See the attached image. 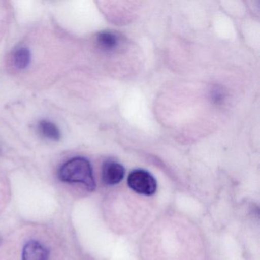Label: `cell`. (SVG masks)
<instances>
[{
    "label": "cell",
    "instance_id": "1",
    "mask_svg": "<svg viewBox=\"0 0 260 260\" xmlns=\"http://www.w3.org/2000/svg\"><path fill=\"white\" fill-rule=\"evenodd\" d=\"M59 177L63 182L82 184L89 191L95 188L92 167L86 158H73L65 162L59 170Z\"/></svg>",
    "mask_w": 260,
    "mask_h": 260
},
{
    "label": "cell",
    "instance_id": "2",
    "mask_svg": "<svg viewBox=\"0 0 260 260\" xmlns=\"http://www.w3.org/2000/svg\"><path fill=\"white\" fill-rule=\"evenodd\" d=\"M129 187L135 192L144 196H152L157 189L155 178L144 170H133L127 178Z\"/></svg>",
    "mask_w": 260,
    "mask_h": 260
},
{
    "label": "cell",
    "instance_id": "3",
    "mask_svg": "<svg viewBox=\"0 0 260 260\" xmlns=\"http://www.w3.org/2000/svg\"><path fill=\"white\" fill-rule=\"evenodd\" d=\"M125 170L121 164L115 161H106L103 164L102 177L103 182L108 185H114L121 182L124 177Z\"/></svg>",
    "mask_w": 260,
    "mask_h": 260
},
{
    "label": "cell",
    "instance_id": "4",
    "mask_svg": "<svg viewBox=\"0 0 260 260\" xmlns=\"http://www.w3.org/2000/svg\"><path fill=\"white\" fill-rule=\"evenodd\" d=\"M49 249L37 240L27 242L22 249V260H49Z\"/></svg>",
    "mask_w": 260,
    "mask_h": 260
},
{
    "label": "cell",
    "instance_id": "5",
    "mask_svg": "<svg viewBox=\"0 0 260 260\" xmlns=\"http://www.w3.org/2000/svg\"><path fill=\"white\" fill-rule=\"evenodd\" d=\"M97 42L100 46L106 51H112L116 48L118 45V37L109 31L100 33L97 37Z\"/></svg>",
    "mask_w": 260,
    "mask_h": 260
},
{
    "label": "cell",
    "instance_id": "6",
    "mask_svg": "<svg viewBox=\"0 0 260 260\" xmlns=\"http://www.w3.org/2000/svg\"><path fill=\"white\" fill-rule=\"evenodd\" d=\"M39 130L42 135H43L48 139L52 140V141L60 140V131H59L58 127L51 121H41L39 123Z\"/></svg>",
    "mask_w": 260,
    "mask_h": 260
},
{
    "label": "cell",
    "instance_id": "7",
    "mask_svg": "<svg viewBox=\"0 0 260 260\" xmlns=\"http://www.w3.org/2000/svg\"><path fill=\"white\" fill-rule=\"evenodd\" d=\"M14 63L19 69H25L31 62V53L25 48H20L15 52Z\"/></svg>",
    "mask_w": 260,
    "mask_h": 260
}]
</instances>
